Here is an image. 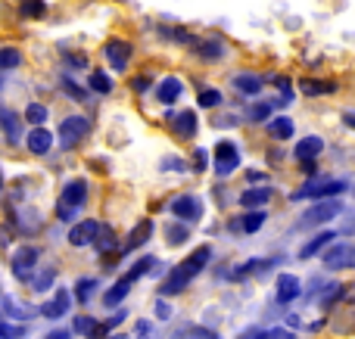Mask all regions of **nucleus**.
I'll list each match as a JSON object with an SVG mask.
<instances>
[{"instance_id":"obj_40","label":"nucleus","mask_w":355,"mask_h":339,"mask_svg":"<svg viewBox=\"0 0 355 339\" xmlns=\"http://www.w3.org/2000/svg\"><path fill=\"white\" fill-rule=\"evenodd\" d=\"M62 91H66L69 100H75V103H87V91L85 87H78L72 78H62Z\"/></svg>"},{"instance_id":"obj_3","label":"nucleus","mask_w":355,"mask_h":339,"mask_svg":"<svg viewBox=\"0 0 355 339\" xmlns=\"http://www.w3.org/2000/svg\"><path fill=\"white\" fill-rule=\"evenodd\" d=\"M37 259H41V249L31 246V243H22V246L12 249L10 255V271L16 280H22V284H28L31 274L37 271Z\"/></svg>"},{"instance_id":"obj_19","label":"nucleus","mask_w":355,"mask_h":339,"mask_svg":"<svg viewBox=\"0 0 355 339\" xmlns=\"http://www.w3.org/2000/svg\"><path fill=\"white\" fill-rule=\"evenodd\" d=\"M337 237H340L337 230H321V234H315L309 243H302V246H300V253H296V255H300L302 262H306V259H315V255H318V253H324V249L331 246V243L337 240Z\"/></svg>"},{"instance_id":"obj_8","label":"nucleus","mask_w":355,"mask_h":339,"mask_svg":"<svg viewBox=\"0 0 355 339\" xmlns=\"http://www.w3.org/2000/svg\"><path fill=\"white\" fill-rule=\"evenodd\" d=\"M324 271H349V268L355 265V249L349 246V243H337L334 240L331 246H327L324 253Z\"/></svg>"},{"instance_id":"obj_48","label":"nucleus","mask_w":355,"mask_h":339,"mask_svg":"<svg viewBox=\"0 0 355 339\" xmlns=\"http://www.w3.org/2000/svg\"><path fill=\"white\" fill-rule=\"evenodd\" d=\"M122 321H125V311H116V315H112L110 321H103V324H100V333H110V330H112V327H119V324H122Z\"/></svg>"},{"instance_id":"obj_51","label":"nucleus","mask_w":355,"mask_h":339,"mask_svg":"<svg viewBox=\"0 0 355 339\" xmlns=\"http://www.w3.org/2000/svg\"><path fill=\"white\" fill-rule=\"evenodd\" d=\"M66 62H69L72 68H85V66H87V56H85V53H66Z\"/></svg>"},{"instance_id":"obj_45","label":"nucleus","mask_w":355,"mask_h":339,"mask_svg":"<svg viewBox=\"0 0 355 339\" xmlns=\"http://www.w3.org/2000/svg\"><path fill=\"white\" fill-rule=\"evenodd\" d=\"M131 87H135V93H147L153 87V78L150 75H137V78H131Z\"/></svg>"},{"instance_id":"obj_35","label":"nucleus","mask_w":355,"mask_h":339,"mask_svg":"<svg viewBox=\"0 0 355 339\" xmlns=\"http://www.w3.org/2000/svg\"><path fill=\"white\" fill-rule=\"evenodd\" d=\"M72 286H75V299H78L81 305H87L94 299V293H97V280L94 277H78Z\"/></svg>"},{"instance_id":"obj_54","label":"nucleus","mask_w":355,"mask_h":339,"mask_svg":"<svg viewBox=\"0 0 355 339\" xmlns=\"http://www.w3.org/2000/svg\"><path fill=\"white\" fill-rule=\"evenodd\" d=\"M12 237H10V228H0V246H10Z\"/></svg>"},{"instance_id":"obj_17","label":"nucleus","mask_w":355,"mask_h":339,"mask_svg":"<svg viewBox=\"0 0 355 339\" xmlns=\"http://www.w3.org/2000/svg\"><path fill=\"white\" fill-rule=\"evenodd\" d=\"M281 259H250V262H243V265H237L231 271V280H246V277H259V274H265V271H271V268L277 265Z\"/></svg>"},{"instance_id":"obj_49","label":"nucleus","mask_w":355,"mask_h":339,"mask_svg":"<svg viewBox=\"0 0 355 339\" xmlns=\"http://www.w3.org/2000/svg\"><path fill=\"white\" fill-rule=\"evenodd\" d=\"M0 336H22V327L6 324V318H0Z\"/></svg>"},{"instance_id":"obj_38","label":"nucleus","mask_w":355,"mask_h":339,"mask_svg":"<svg viewBox=\"0 0 355 339\" xmlns=\"http://www.w3.org/2000/svg\"><path fill=\"white\" fill-rule=\"evenodd\" d=\"M72 330L81 336H100V321H94V318H87V315H78L72 321Z\"/></svg>"},{"instance_id":"obj_32","label":"nucleus","mask_w":355,"mask_h":339,"mask_svg":"<svg viewBox=\"0 0 355 339\" xmlns=\"http://www.w3.org/2000/svg\"><path fill=\"white\" fill-rule=\"evenodd\" d=\"M271 112H275V103H252L250 109H246V122H252V125H265L271 118Z\"/></svg>"},{"instance_id":"obj_16","label":"nucleus","mask_w":355,"mask_h":339,"mask_svg":"<svg viewBox=\"0 0 355 339\" xmlns=\"http://www.w3.org/2000/svg\"><path fill=\"white\" fill-rule=\"evenodd\" d=\"M60 203L62 205H72V209H81L87 203V181L85 178H72L60 193Z\"/></svg>"},{"instance_id":"obj_30","label":"nucleus","mask_w":355,"mask_h":339,"mask_svg":"<svg viewBox=\"0 0 355 339\" xmlns=\"http://www.w3.org/2000/svg\"><path fill=\"white\" fill-rule=\"evenodd\" d=\"M22 62H25V56L19 47H0V72H16Z\"/></svg>"},{"instance_id":"obj_27","label":"nucleus","mask_w":355,"mask_h":339,"mask_svg":"<svg viewBox=\"0 0 355 339\" xmlns=\"http://www.w3.org/2000/svg\"><path fill=\"white\" fill-rule=\"evenodd\" d=\"M231 84L237 87V91L243 93V97H259V91H262V78H259V75H252V72H240V75H234Z\"/></svg>"},{"instance_id":"obj_47","label":"nucleus","mask_w":355,"mask_h":339,"mask_svg":"<svg viewBox=\"0 0 355 339\" xmlns=\"http://www.w3.org/2000/svg\"><path fill=\"white\" fill-rule=\"evenodd\" d=\"M75 215H78V209H72V205H62V203H56V218H60V221H75Z\"/></svg>"},{"instance_id":"obj_53","label":"nucleus","mask_w":355,"mask_h":339,"mask_svg":"<svg viewBox=\"0 0 355 339\" xmlns=\"http://www.w3.org/2000/svg\"><path fill=\"white\" fill-rule=\"evenodd\" d=\"M275 84H277V91H284V93L290 91V78H287V75H277V78H275Z\"/></svg>"},{"instance_id":"obj_39","label":"nucleus","mask_w":355,"mask_h":339,"mask_svg":"<svg viewBox=\"0 0 355 339\" xmlns=\"http://www.w3.org/2000/svg\"><path fill=\"white\" fill-rule=\"evenodd\" d=\"M221 91H215V87H206V91H200V97H196V103L202 106V109H218L221 106Z\"/></svg>"},{"instance_id":"obj_12","label":"nucleus","mask_w":355,"mask_h":339,"mask_svg":"<svg viewBox=\"0 0 355 339\" xmlns=\"http://www.w3.org/2000/svg\"><path fill=\"white\" fill-rule=\"evenodd\" d=\"M100 230V221H94V218H85V221H75L72 230H69V246L72 249H85L94 243V237H97Z\"/></svg>"},{"instance_id":"obj_21","label":"nucleus","mask_w":355,"mask_h":339,"mask_svg":"<svg viewBox=\"0 0 355 339\" xmlns=\"http://www.w3.org/2000/svg\"><path fill=\"white\" fill-rule=\"evenodd\" d=\"M265 131H268V137L275 143H284V140H290V137H293L296 125H293V118H290V116H271L268 122H265Z\"/></svg>"},{"instance_id":"obj_26","label":"nucleus","mask_w":355,"mask_h":339,"mask_svg":"<svg viewBox=\"0 0 355 339\" xmlns=\"http://www.w3.org/2000/svg\"><path fill=\"white\" fill-rule=\"evenodd\" d=\"M324 153V140H321L318 134H306L300 143L293 147V156L296 159H318V156Z\"/></svg>"},{"instance_id":"obj_25","label":"nucleus","mask_w":355,"mask_h":339,"mask_svg":"<svg viewBox=\"0 0 355 339\" xmlns=\"http://www.w3.org/2000/svg\"><path fill=\"white\" fill-rule=\"evenodd\" d=\"M131 286H135V280H131L128 274H122V277H119L116 284H112L110 290L103 293V305H106V309H116V305H122L125 296L131 293Z\"/></svg>"},{"instance_id":"obj_52","label":"nucleus","mask_w":355,"mask_h":339,"mask_svg":"<svg viewBox=\"0 0 355 339\" xmlns=\"http://www.w3.org/2000/svg\"><path fill=\"white\" fill-rule=\"evenodd\" d=\"M150 330H153V327H150V321H137V324H135V333H137V336H147Z\"/></svg>"},{"instance_id":"obj_1","label":"nucleus","mask_w":355,"mask_h":339,"mask_svg":"<svg viewBox=\"0 0 355 339\" xmlns=\"http://www.w3.org/2000/svg\"><path fill=\"white\" fill-rule=\"evenodd\" d=\"M209 259H212V246L209 243H202V246H196L193 253L187 255V259L181 262V265H175L172 271L166 274V280H162L159 286V296H178V293H184L190 286V280L200 277V271L209 265Z\"/></svg>"},{"instance_id":"obj_23","label":"nucleus","mask_w":355,"mask_h":339,"mask_svg":"<svg viewBox=\"0 0 355 339\" xmlns=\"http://www.w3.org/2000/svg\"><path fill=\"white\" fill-rule=\"evenodd\" d=\"M300 91L306 97H334L340 91L337 81H327V78H302L300 81Z\"/></svg>"},{"instance_id":"obj_50","label":"nucleus","mask_w":355,"mask_h":339,"mask_svg":"<svg viewBox=\"0 0 355 339\" xmlns=\"http://www.w3.org/2000/svg\"><path fill=\"white\" fill-rule=\"evenodd\" d=\"M300 172L306 174V178H315V174H318V165H315V159H300Z\"/></svg>"},{"instance_id":"obj_15","label":"nucleus","mask_w":355,"mask_h":339,"mask_svg":"<svg viewBox=\"0 0 355 339\" xmlns=\"http://www.w3.org/2000/svg\"><path fill=\"white\" fill-rule=\"evenodd\" d=\"M25 149L31 156H47L53 149V134H50L44 125H31V134L25 137Z\"/></svg>"},{"instance_id":"obj_56","label":"nucleus","mask_w":355,"mask_h":339,"mask_svg":"<svg viewBox=\"0 0 355 339\" xmlns=\"http://www.w3.org/2000/svg\"><path fill=\"white\" fill-rule=\"evenodd\" d=\"M343 125H346V128H355V118H352L349 109H343Z\"/></svg>"},{"instance_id":"obj_6","label":"nucleus","mask_w":355,"mask_h":339,"mask_svg":"<svg viewBox=\"0 0 355 339\" xmlns=\"http://www.w3.org/2000/svg\"><path fill=\"white\" fill-rule=\"evenodd\" d=\"M168 212L178 218V221L184 224H196L202 218V212H206V205H202L200 196H193V193H181V196L172 199V205H168Z\"/></svg>"},{"instance_id":"obj_33","label":"nucleus","mask_w":355,"mask_h":339,"mask_svg":"<svg viewBox=\"0 0 355 339\" xmlns=\"http://www.w3.org/2000/svg\"><path fill=\"white\" fill-rule=\"evenodd\" d=\"M31 290L35 293H47V290H53V284H56V268H47V271H41V274H31Z\"/></svg>"},{"instance_id":"obj_31","label":"nucleus","mask_w":355,"mask_h":339,"mask_svg":"<svg viewBox=\"0 0 355 339\" xmlns=\"http://www.w3.org/2000/svg\"><path fill=\"white\" fill-rule=\"evenodd\" d=\"M87 87H91L94 93H112V78L106 75V68H97V72H91L87 75Z\"/></svg>"},{"instance_id":"obj_18","label":"nucleus","mask_w":355,"mask_h":339,"mask_svg":"<svg viewBox=\"0 0 355 339\" xmlns=\"http://www.w3.org/2000/svg\"><path fill=\"white\" fill-rule=\"evenodd\" d=\"M0 134L6 137V143H16L22 137V118L10 106H0Z\"/></svg>"},{"instance_id":"obj_13","label":"nucleus","mask_w":355,"mask_h":339,"mask_svg":"<svg viewBox=\"0 0 355 339\" xmlns=\"http://www.w3.org/2000/svg\"><path fill=\"white\" fill-rule=\"evenodd\" d=\"M153 91H156V100H159L162 106H172L175 100H181V93H184V81L178 78V75H166V78L153 81Z\"/></svg>"},{"instance_id":"obj_5","label":"nucleus","mask_w":355,"mask_h":339,"mask_svg":"<svg viewBox=\"0 0 355 339\" xmlns=\"http://www.w3.org/2000/svg\"><path fill=\"white\" fill-rule=\"evenodd\" d=\"M91 134V118L85 116H69L60 122V147L62 149H75L81 147V140Z\"/></svg>"},{"instance_id":"obj_44","label":"nucleus","mask_w":355,"mask_h":339,"mask_svg":"<svg viewBox=\"0 0 355 339\" xmlns=\"http://www.w3.org/2000/svg\"><path fill=\"white\" fill-rule=\"evenodd\" d=\"M153 311H156V321H172V305L166 302V296H159V299H156Z\"/></svg>"},{"instance_id":"obj_41","label":"nucleus","mask_w":355,"mask_h":339,"mask_svg":"<svg viewBox=\"0 0 355 339\" xmlns=\"http://www.w3.org/2000/svg\"><path fill=\"white\" fill-rule=\"evenodd\" d=\"M3 311H6L3 318H28L35 309H22V305H19L16 299H10V296H6V299H3Z\"/></svg>"},{"instance_id":"obj_57","label":"nucleus","mask_w":355,"mask_h":339,"mask_svg":"<svg viewBox=\"0 0 355 339\" xmlns=\"http://www.w3.org/2000/svg\"><path fill=\"white\" fill-rule=\"evenodd\" d=\"M0 193H3V172H0Z\"/></svg>"},{"instance_id":"obj_58","label":"nucleus","mask_w":355,"mask_h":339,"mask_svg":"<svg viewBox=\"0 0 355 339\" xmlns=\"http://www.w3.org/2000/svg\"><path fill=\"white\" fill-rule=\"evenodd\" d=\"M0 91H3V81H0Z\"/></svg>"},{"instance_id":"obj_20","label":"nucleus","mask_w":355,"mask_h":339,"mask_svg":"<svg viewBox=\"0 0 355 339\" xmlns=\"http://www.w3.org/2000/svg\"><path fill=\"white\" fill-rule=\"evenodd\" d=\"M69 305H72V296H69V290H56V296L50 299V302H44L41 305V315L47 318V321H60V318H66V311H69Z\"/></svg>"},{"instance_id":"obj_46","label":"nucleus","mask_w":355,"mask_h":339,"mask_svg":"<svg viewBox=\"0 0 355 339\" xmlns=\"http://www.w3.org/2000/svg\"><path fill=\"white\" fill-rule=\"evenodd\" d=\"M162 172H187V165H184V159H178V156H168L166 162H162Z\"/></svg>"},{"instance_id":"obj_34","label":"nucleus","mask_w":355,"mask_h":339,"mask_svg":"<svg viewBox=\"0 0 355 339\" xmlns=\"http://www.w3.org/2000/svg\"><path fill=\"white\" fill-rule=\"evenodd\" d=\"M50 118V109L44 103H37V100H28L25 103V122L28 125H44Z\"/></svg>"},{"instance_id":"obj_24","label":"nucleus","mask_w":355,"mask_h":339,"mask_svg":"<svg viewBox=\"0 0 355 339\" xmlns=\"http://www.w3.org/2000/svg\"><path fill=\"white\" fill-rule=\"evenodd\" d=\"M271 196H275L271 187H246V190L240 193L237 203L243 205V209H262V205L271 203Z\"/></svg>"},{"instance_id":"obj_11","label":"nucleus","mask_w":355,"mask_h":339,"mask_svg":"<svg viewBox=\"0 0 355 339\" xmlns=\"http://www.w3.org/2000/svg\"><path fill=\"white\" fill-rule=\"evenodd\" d=\"M190 47H193V53L200 56L202 62H221L225 59V53H227V47H225V41L221 37H200V41H190Z\"/></svg>"},{"instance_id":"obj_10","label":"nucleus","mask_w":355,"mask_h":339,"mask_svg":"<svg viewBox=\"0 0 355 339\" xmlns=\"http://www.w3.org/2000/svg\"><path fill=\"white\" fill-rule=\"evenodd\" d=\"M168 122H172L175 137H181V140H193L196 131H200V122H196V112H193V109L168 112Z\"/></svg>"},{"instance_id":"obj_22","label":"nucleus","mask_w":355,"mask_h":339,"mask_svg":"<svg viewBox=\"0 0 355 339\" xmlns=\"http://www.w3.org/2000/svg\"><path fill=\"white\" fill-rule=\"evenodd\" d=\"M150 237H153V221H150V218H144V221H137L135 230L128 234V240H125V246H122V255H128V253H135V249L147 246Z\"/></svg>"},{"instance_id":"obj_7","label":"nucleus","mask_w":355,"mask_h":339,"mask_svg":"<svg viewBox=\"0 0 355 339\" xmlns=\"http://www.w3.org/2000/svg\"><path fill=\"white\" fill-rule=\"evenodd\" d=\"M337 215H343V203H340L337 196H327V199H321L315 209H309L306 215L300 218V224H302V228H312V224H327V221H334Z\"/></svg>"},{"instance_id":"obj_28","label":"nucleus","mask_w":355,"mask_h":339,"mask_svg":"<svg viewBox=\"0 0 355 339\" xmlns=\"http://www.w3.org/2000/svg\"><path fill=\"white\" fill-rule=\"evenodd\" d=\"M94 249H97L100 255H106V253H116L119 249V240H116V230L110 228V224H100V230H97V237H94V243H91Z\"/></svg>"},{"instance_id":"obj_42","label":"nucleus","mask_w":355,"mask_h":339,"mask_svg":"<svg viewBox=\"0 0 355 339\" xmlns=\"http://www.w3.org/2000/svg\"><path fill=\"white\" fill-rule=\"evenodd\" d=\"M162 35H168V41H175V44H190L193 41V35H190L187 28H162Z\"/></svg>"},{"instance_id":"obj_4","label":"nucleus","mask_w":355,"mask_h":339,"mask_svg":"<svg viewBox=\"0 0 355 339\" xmlns=\"http://www.w3.org/2000/svg\"><path fill=\"white\" fill-rule=\"evenodd\" d=\"M209 159H215L212 168L218 178H231V174L240 168V147L234 140H218L215 149L209 153Z\"/></svg>"},{"instance_id":"obj_55","label":"nucleus","mask_w":355,"mask_h":339,"mask_svg":"<svg viewBox=\"0 0 355 339\" xmlns=\"http://www.w3.org/2000/svg\"><path fill=\"white\" fill-rule=\"evenodd\" d=\"M246 181H250V184H256V181H265V174L262 172H246Z\"/></svg>"},{"instance_id":"obj_14","label":"nucleus","mask_w":355,"mask_h":339,"mask_svg":"<svg viewBox=\"0 0 355 339\" xmlns=\"http://www.w3.org/2000/svg\"><path fill=\"white\" fill-rule=\"evenodd\" d=\"M300 296H302L300 277H296V274H281V277H277V284H275V299H277V302L290 305V302H296Z\"/></svg>"},{"instance_id":"obj_2","label":"nucleus","mask_w":355,"mask_h":339,"mask_svg":"<svg viewBox=\"0 0 355 339\" xmlns=\"http://www.w3.org/2000/svg\"><path fill=\"white\" fill-rule=\"evenodd\" d=\"M349 190V181L343 178H327V181H306L300 190H293V203H302V199H327V196H343Z\"/></svg>"},{"instance_id":"obj_9","label":"nucleus","mask_w":355,"mask_h":339,"mask_svg":"<svg viewBox=\"0 0 355 339\" xmlns=\"http://www.w3.org/2000/svg\"><path fill=\"white\" fill-rule=\"evenodd\" d=\"M131 56H135V47L128 41H122V37H112V41L103 44V59L112 66V72H125Z\"/></svg>"},{"instance_id":"obj_43","label":"nucleus","mask_w":355,"mask_h":339,"mask_svg":"<svg viewBox=\"0 0 355 339\" xmlns=\"http://www.w3.org/2000/svg\"><path fill=\"white\" fill-rule=\"evenodd\" d=\"M209 165H212V162H209V149L196 147L193 149V172H206Z\"/></svg>"},{"instance_id":"obj_37","label":"nucleus","mask_w":355,"mask_h":339,"mask_svg":"<svg viewBox=\"0 0 355 339\" xmlns=\"http://www.w3.org/2000/svg\"><path fill=\"white\" fill-rule=\"evenodd\" d=\"M19 16L22 19H44L47 16V3H44V0H22V3H19Z\"/></svg>"},{"instance_id":"obj_36","label":"nucleus","mask_w":355,"mask_h":339,"mask_svg":"<svg viewBox=\"0 0 355 339\" xmlns=\"http://www.w3.org/2000/svg\"><path fill=\"white\" fill-rule=\"evenodd\" d=\"M190 240V224H168L166 228V243L168 246H184Z\"/></svg>"},{"instance_id":"obj_29","label":"nucleus","mask_w":355,"mask_h":339,"mask_svg":"<svg viewBox=\"0 0 355 339\" xmlns=\"http://www.w3.org/2000/svg\"><path fill=\"white\" fill-rule=\"evenodd\" d=\"M268 221V212H262V209H246V215L240 218V224H234V228H240L243 234H256L262 224Z\"/></svg>"}]
</instances>
